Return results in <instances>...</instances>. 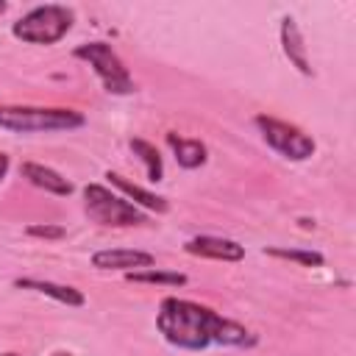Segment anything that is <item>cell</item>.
<instances>
[{"mask_svg": "<svg viewBox=\"0 0 356 356\" xmlns=\"http://www.w3.org/2000/svg\"><path fill=\"white\" fill-rule=\"evenodd\" d=\"M156 325L170 345L184 350H203L209 345H225V348L256 345V337L245 325L225 320L214 309L184 298H164L156 314Z\"/></svg>", "mask_w": 356, "mask_h": 356, "instance_id": "6da1fadb", "label": "cell"}, {"mask_svg": "<svg viewBox=\"0 0 356 356\" xmlns=\"http://www.w3.org/2000/svg\"><path fill=\"white\" fill-rule=\"evenodd\" d=\"M86 117L75 108H39V106H0V128L14 134L33 131H72L81 128Z\"/></svg>", "mask_w": 356, "mask_h": 356, "instance_id": "7a4b0ae2", "label": "cell"}, {"mask_svg": "<svg viewBox=\"0 0 356 356\" xmlns=\"http://www.w3.org/2000/svg\"><path fill=\"white\" fill-rule=\"evenodd\" d=\"M72 28V11L58 3L36 6L14 22V36L31 44H53Z\"/></svg>", "mask_w": 356, "mask_h": 356, "instance_id": "3957f363", "label": "cell"}, {"mask_svg": "<svg viewBox=\"0 0 356 356\" xmlns=\"http://www.w3.org/2000/svg\"><path fill=\"white\" fill-rule=\"evenodd\" d=\"M75 58L86 61L97 78L103 81L106 92L111 95H131L136 86H134V78L128 75L125 64L120 61V56L106 44V42H86V44H78L75 47Z\"/></svg>", "mask_w": 356, "mask_h": 356, "instance_id": "277c9868", "label": "cell"}, {"mask_svg": "<svg viewBox=\"0 0 356 356\" xmlns=\"http://www.w3.org/2000/svg\"><path fill=\"white\" fill-rule=\"evenodd\" d=\"M83 197H86V214L95 222H100V225H117V228H122V225H142L145 222V214H142L139 206L122 200L120 195L108 192L100 184H89L83 189Z\"/></svg>", "mask_w": 356, "mask_h": 356, "instance_id": "5b68a950", "label": "cell"}, {"mask_svg": "<svg viewBox=\"0 0 356 356\" xmlns=\"http://www.w3.org/2000/svg\"><path fill=\"white\" fill-rule=\"evenodd\" d=\"M256 128L261 131L264 142L278 150L284 159H292V161H303L314 153V139L309 134H303L300 128L289 125V122H281L275 117H264L259 114L256 117Z\"/></svg>", "mask_w": 356, "mask_h": 356, "instance_id": "8992f818", "label": "cell"}, {"mask_svg": "<svg viewBox=\"0 0 356 356\" xmlns=\"http://www.w3.org/2000/svg\"><path fill=\"white\" fill-rule=\"evenodd\" d=\"M186 253L192 256H203V259H217V261H239L245 256V248L234 239H222V236H192L184 245Z\"/></svg>", "mask_w": 356, "mask_h": 356, "instance_id": "52a82bcc", "label": "cell"}, {"mask_svg": "<svg viewBox=\"0 0 356 356\" xmlns=\"http://www.w3.org/2000/svg\"><path fill=\"white\" fill-rule=\"evenodd\" d=\"M92 264L97 270H147L156 264V256L153 253H145V250H125V248H114V250H97L92 256Z\"/></svg>", "mask_w": 356, "mask_h": 356, "instance_id": "ba28073f", "label": "cell"}, {"mask_svg": "<svg viewBox=\"0 0 356 356\" xmlns=\"http://www.w3.org/2000/svg\"><path fill=\"white\" fill-rule=\"evenodd\" d=\"M281 44H284V53L286 58L303 72V75H312V67H309V58H306V44H303V36L295 25L292 17H284L281 19Z\"/></svg>", "mask_w": 356, "mask_h": 356, "instance_id": "9c48e42d", "label": "cell"}, {"mask_svg": "<svg viewBox=\"0 0 356 356\" xmlns=\"http://www.w3.org/2000/svg\"><path fill=\"white\" fill-rule=\"evenodd\" d=\"M22 175H25L33 186H39V189H44V192H53V195H70V192H72V184H70L64 175H58L56 170L44 167V164L25 161V164H22Z\"/></svg>", "mask_w": 356, "mask_h": 356, "instance_id": "30bf717a", "label": "cell"}, {"mask_svg": "<svg viewBox=\"0 0 356 356\" xmlns=\"http://www.w3.org/2000/svg\"><path fill=\"white\" fill-rule=\"evenodd\" d=\"M14 286H19V289H33V292H42V295H50L53 300L67 303V306H83V300H86L75 286H64V284L42 281V278H17Z\"/></svg>", "mask_w": 356, "mask_h": 356, "instance_id": "8fae6325", "label": "cell"}, {"mask_svg": "<svg viewBox=\"0 0 356 356\" xmlns=\"http://www.w3.org/2000/svg\"><path fill=\"white\" fill-rule=\"evenodd\" d=\"M167 145L172 147L175 161L184 170H195V167H200L206 161V145L197 142V139H184L178 134H167Z\"/></svg>", "mask_w": 356, "mask_h": 356, "instance_id": "7c38bea8", "label": "cell"}, {"mask_svg": "<svg viewBox=\"0 0 356 356\" xmlns=\"http://www.w3.org/2000/svg\"><path fill=\"white\" fill-rule=\"evenodd\" d=\"M117 189H122L128 197H134L139 206H145V209H150V211H167V200L164 197H159V195H153V192H147V189H142V186H136V184H131L128 178H122L120 172H108L106 175Z\"/></svg>", "mask_w": 356, "mask_h": 356, "instance_id": "4fadbf2b", "label": "cell"}, {"mask_svg": "<svg viewBox=\"0 0 356 356\" xmlns=\"http://www.w3.org/2000/svg\"><path fill=\"white\" fill-rule=\"evenodd\" d=\"M125 278L134 281V284H164V286H181V284H186V275L184 273H167V270H153V267H147V270H131V273H125Z\"/></svg>", "mask_w": 356, "mask_h": 356, "instance_id": "5bb4252c", "label": "cell"}, {"mask_svg": "<svg viewBox=\"0 0 356 356\" xmlns=\"http://www.w3.org/2000/svg\"><path fill=\"white\" fill-rule=\"evenodd\" d=\"M131 150L145 161L147 181H161L164 167H161V156H159V150H156L150 142H145V139H131Z\"/></svg>", "mask_w": 356, "mask_h": 356, "instance_id": "9a60e30c", "label": "cell"}, {"mask_svg": "<svg viewBox=\"0 0 356 356\" xmlns=\"http://www.w3.org/2000/svg\"><path fill=\"white\" fill-rule=\"evenodd\" d=\"M267 256H278V259H289V261H298V264H306V267H320L323 264V256L317 250H295V248H267L264 250Z\"/></svg>", "mask_w": 356, "mask_h": 356, "instance_id": "2e32d148", "label": "cell"}, {"mask_svg": "<svg viewBox=\"0 0 356 356\" xmlns=\"http://www.w3.org/2000/svg\"><path fill=\"white\" fill-rule=\"evenodd\" d=\"M28 234L31 236H44V239H61L64 228L61 225H28Z\"/></svg>", "mask_w": 356, "mask_h": 356, "instance_id": "e0dca14e", "label": "cell"}, {"mask_svg": "<svg viewBox=\"0 0 356 356\" xmlns=\"http://www.w3.org/2000/svg\"><path fill=\"white\" fill-rule=\"evenodd\" d=\"M6 172H8V156H6V153H0V181L6 178Z\"/></svg>", "mask_w": 356, "mask_h": 356, "instance_id": "ac0fdd59", "label": "cell"}, {"mask_svg": "<svg viewBox=\"0 0 356 356\" xmlns=\"http://www.w3.org/2000/svg\"><path fill=\"white\" fill-rule=\"evenodd\" d=\"M53 356H72V353H61V350H58V353H53Z\"/></svg>", "mask_w": 356, "mask_h": 356, "instance_id": "d6986e66", "label": "cell"}, {"mask_svg": "<svg viewBox=\"0 0 356 356\" xmlns=\"http://www.w3.org/2000/svg\"><path fill=\"white\" fill-rule=\"evenodd\" d=\"M3 11H6V3H0V14H3Z\"/></svg>", "mask_w": 356, "mask_h": 356, "instance_id": "ffe728a7", "label": "cell"}, {"mask_svg": "<svg viewBox=\"0 0 356 356\" xmlns=\"http://www.w3.org/2000/svg\"><path fill=\"white\" fill-rule=\"evenodd\" d=\"M3 356H17V353H3Z\"/></svg>", "mask_w": 356, "mask_h": 356, "instance_id": "44dd1931", "label": "cell"}]
</instances>
